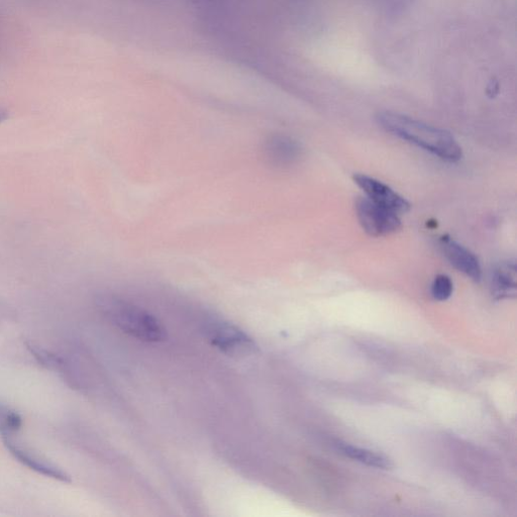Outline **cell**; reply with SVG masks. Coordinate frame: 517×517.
<instances>
[{"label":"cell","instance_id":"cell-1","mask_svg":"<svg viewBox=\"0 0 517 517\" xmlns=\"http://www.w3.org/2000/svg\"><path fill=\"white\" fill-rule=\"evenodd\" d=\"M376 119L385 131L445 161L458 162L462 159L461 146L445 130L392 112H381Z\"/></svg>","mask_w":517,"mask_h":517},{"label":"cell","instance_id":"cell-2","mask_svg":"<svg viewBox=\"0 0 517 517\" xmlns=\"http://www.w3.org/2000/svg\"><path fill=\"white\" fill-rule=\"evenodd\" d=\"M99 305L103 314L122 332L137 340L158 343L165 340L163 326L144 309L123 299L106 296Z\"/></svg>","mask_w":517,"mask_h":517},{"label":"cell","instance_id":"cell-3","mask_svg":"<svg viewBox=\"0 0 517 517\" xmlns=\"http://www.w3.org/2000/svg\"><path fill=\"white\" fill-rule=\"evenodd\" d=\"M355 209L361 227L371 237H385L401 228L397 214L366 196L357 199Z\"/></svg>","mask_w":517,"mask_h":517},{"label":"cell","instance_id":"cell-4","mask_svg":"<svg viewBox=\"0 0 517 517\" xmlns=\"http://www.w3.org/2000/svg\"><path fill=\"white\" fill-rule=\"evenodd\" d=\"M206 339L221 352L239 356L252 353L254 341L239 328L222 321H212L205 325Z\"/></svg>","mask_w":517,"mask_h":517},{"label":"cell","instance_id":"cell-5","mask_svg":"<svg viewBox=\"0 0 517 517\" xmlns=\"http://www.w3.org/2000/svg\"><path fill=\"white\" fill-rule=\"evenodd\" d=\"M354 181L366 197L398 216L409 212L410 203L387 184L365 174H355Z\"/></svg>","mask_w":517,"mask_h":517},{"label":"cell","instance_id":"cell-6","mask_svg":"<svg viewBox=\"0 0 517 517\" xmlns=\"http://www.w3.org/2000/svg\"><path fill=\"white\" fill-rule=\"evenodd\" d=\"M440 246L445 257L453 267L474 281L481 280L482 269L480 262L470 250L449 236L441 238Z\"/></svg>","mask_w":517,"mask_h":517},{"label":"cell","instance_id":"cell-7","mask_svg":"<svg viewBox=\"0 0 517 517\" xmlns=\"http://www.w3.org/2000/svg\"><path fill=\"white\" fill-rule=\"evenodd\" d=\"M266 159L277 166L294 163L300 156V147L292 139L284 136H274L266 141L264 146Z\"/></svg>","mask_w":517,"mask_h":517},{"label":"cell","instance_id":"cell-8","mask_svg":"<svg viewBox=\"0 0 517 517\" xmlns=\"http://www.w3.org/2000/svg\"><path fill=\"white\" fill-rule=\"evenodd\" d=\"M5 444L7 448L11 451V453L24 465L31 468L32 470L43 474L48 477H52L54 479L60 481H69V477L64 474L62 471L57 468L48 465L47 463L41 461L35 456L30 455L27 451L23 450L19 446H17L12 440L8 437H5Z\"/></svg>","mask_w":517,"mask_h":517},{"label":"cell","instance_id":"cell-9","mask_svg":"<svg viewBox=\"0 0 517 517\" xmlns=\"http://www.w3.org/2000/svg\"><path fill=\"white\" fill-rule=\"evenodd\" d=\"M492 288L495 296L502 298L515 294L516 264L512 261L500 263L492 276Z\"/></svg>","mask_w":517,"mask_h":517},{"label":"cell","instance_id":"cell-10","mask_svg":"<svg viewBox=\"0 0 517 517\" xmlns=\"http://www.w3.org/2000/svg\"><path fill=\"white\" fill-rule=\"evenodd\" d=\"M338 448L343 455L370 467L383 470H389L393 467L391 460L382 454L342 443L338 444Z\"/></svg>","mask_w":517,"mask_h":517},{"label":"cell","instance_id":"cell-11","mask_svg":"<svg viewBox=\"0 0 517 517\" xmlns=\"http://www.w3.org/2000/svg\"><path fill=\"white\" fill-rule=\"evenodd\" d=\"M454 285L451 278L447 275H439L435 278L432 285V294L435 299L445 301L453 293Z\"/></svg>","mask_w":517,"mask_h":517},{"label":"cell","instance_id":"cell-12","mask_svg":"<svg viewBox=\"0 0 517 517\" xmlns=\"http://www.w3.org/2000/svg\"><path fill=\"white\" fill-rule=\"evenodd\" d=\"M498 89H499L498 83L496 81L492 80L487 87V94L490 97H494L498 93Z\"/></svg>","mask_w":517,"mask_h":517},{"label":"cell","instance_id":"cell-13","mask_svg":"<svg viewBox=\"0 0 517 517\" xmlns=\"http://www.w3.org/2000/svg\"><path fill=\"white\" fill-rule=\"evenodd\" d=\"M8 117V112L0 108V125H2L8 119Z\"/></svg>","mask_w":517,"mask_h":517},{"label":"cell","instance_id":"cell-14","mask_svg":"<svg viewBox=\"0 0 517 517\" xmlns=\"http://www.w3.org/2000/svg\"><path fill=\"white\" fill-rule=\"evenodd\" d=\"M192 2L198 3V4H205V3L214 2V0H192Z\"/></svg>","mask_w":517,"mask_h":517}]
</instances>
